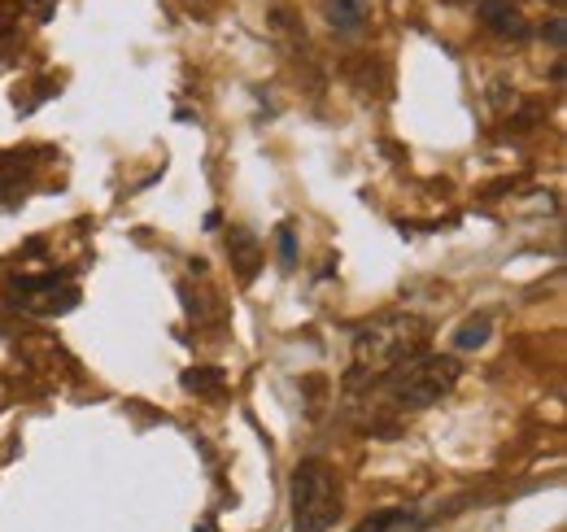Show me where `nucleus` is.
Instances as JSON below:
<instances>
[{"label": "nucleus", "mask_w": 567, "mask_h": 532, "mask_svg": "<svg viewBox=\"0 0 567 532\" xmlns=\"http://www.w3.org/2000/svg\"><path fill=\"white\" fill-rule=\"evenodd\" d=\"M227 249H231V266H236V276L249 284L257 276V266H262V244L249 227H231L227 231Z\"/></svg>", "instance_id": "6"}, {"label": "nucleus", "mask_w": 567, "mask_h": 532, "mask_svg": "<svg viewBox=\"0 0 567 532\" xmlns=\"http://www.w3.org/2000/svg\"><path fill=\"white\" fill-rule=\"evenodd\" d=\"M463 380V363L450 354H415L406 358L393 376H385V393L398 410H428L437 402H445Z\"/></svg>", "instance_id": "2"}, {"label": "nucleus", "mask_w": 567, "mask_h": 532, "mask_svg": "<svg viewBox=\"0 0 567 532\" xmlns=\"http://www.w3.org/2000/svg\"><path fill=\"white\" fill-rule=\"evenodd\" d=\"M489 332H493L489 315H480V319H467V324L454 332V350H480V345L489 341Z\"/></svg>", "instance_id": "8"}, {"label": "nucleus", "mask_w": 567, "mask_h": 532, "mask_svg": "<svg viewBox=\"0 0 567 532\" xmlns=\"http://www.w3.org/2000/svg\"><path fill=\"white\" fill-rule=\"evenodd\" d=\"M428 319L419 315H380L354 332V354H350V389L380 384L393 376L406 358L424 354L428 345Z\"/></svg>", "instance_id": "1"}, {"label": "nucleus", "mask_w": 567, "mask_h": 532, "mask_svg": "<svg viewBox=\"0 0 567 532\" xmlns=\"http://www.w3.org/2000/svg\"><path fill=\"white\" fill-rule=\"evenodd\" d=\"M541 40H550V49H563V40H567V31H563V18H550V23L541 27Z\"/></svg>", "instance_id": "12"}, {"label": "nucleus", "mask_w": 567, "mask_h": 532, "mask_svg": "<svg viewBox=\"0 0 567 532\" xmlns=\"http://www.w3.org/2000/svg\"><path fill=\"white\" fill-rule=\"evenodd\" d=\"M411 523V515L406 510H376L371 519H363L354 532H393V528H406Z\"/></svg>", "instance_id": "9"}, {"label": "nucleus", "mask_w": 567, "mask_h": 532, "mask_svg": "<svg viewBox=\"0 0 567 532\" xmlns=\"http://www.w3.org/2000/svg\"><path fill=\"white\" fill-rule=\"evenodd\" d=\"M324 14H328V23L337 31H363L371 5H367V0H324Z\"/></svg>", "instance_id": "7"}, {"label": "nucleus", "mask_w": 567, "mask_h": 532, "mask_svg": "<svg viewBox=\"0 0 567 532\" xmlns=\"http://www.w3.org/2000/svg\"><path fill=\"white\" fill-rule=\"evenodd\" d=\"M201 5H210V0H201Z\"/></svg>", "instance_id": "13"}, {"label": "nucleus", "mask_w": 567, "mask_h": 532, "mask_svg": "<svg viewBox=\"0 0 567 532\" xmlns=\"http://www.w3.org/2000/svg\"><path fill=\"white\" fill-rule=\"evenodd\" d=\"M275 240H279V262H284V266H293V262H298V240H293V227H279V231H275Z\"/></svg>", "instance_id": "11"}, {"label": "nucleus", "mask_w": 567, "mask_h": 532, "mask_svg": "<svg viewBox=\"0 0 567 532\" xmlns=\"http://www.w3.org/2000/svg\"><path fill=\"white\" fill-rule=\"evenodd\" d=\"M179 384H184V389H197V393H201V389H218V384H223V371H184Z\"/></svg>", "instance_id": "10"}, {"label": "nucleus", "mask_w": 567, "mask_h": 532, "mask_svg": "<svg viewBox=\"0 0 567 532\" xmlns=\"http://www.w3.org/2000/svg\"><path fill=\"white\" fill-rule=\"evenodd\" d=\"M293 528L298 532H328L341 515V484L324 458H306L293 471Z\"/></svg>", "instance_id": "3"}, {"label": "nucleus", "mask_w": 567, "mask_h": 532, "mask_svg": "<svg viewBox=\"0 0 567 532\" xmlns=\"http://www.w3.org/2000/svg\"><path fill=\"white\" fill-rule=\"evenodd\" d=\"M476 18L493 31V36H502V40H528V18H524V10H515L511 0H480L476 5Z\"/></svg>", "instance_id": "5"}, {"label": "nucleus", "mask_w": 567, "mask_h": 532, "mask_svg": "<svg viewBox=\"0 0 567 532\" xmlns=\"http://www.w3.org/2000/svg\"><path fill=\"white\" fill-rule=\"evenodd\" d=\"M79 302V293L71 284H62L58 276H32V280H14V306L32 311V315H62Z\"/></svg>", "instance_id": "4"}]
</instances>
